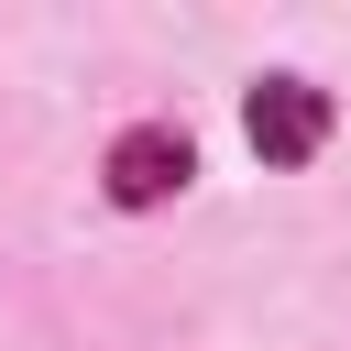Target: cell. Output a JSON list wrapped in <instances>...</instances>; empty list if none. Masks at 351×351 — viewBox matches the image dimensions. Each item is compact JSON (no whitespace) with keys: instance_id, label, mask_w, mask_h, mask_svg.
Instances as JSON below:
<instances>
[{"instance_id":"cell-1","label":"cell","mask_w":351,"mask_h":351,"mask_svg":"<svg viewBox=\"0 0 351 351\" xmlns=\"http://www.w3.org/2000/svg\"><path fill=\"white\" fill-rule=\"evenodd\" d=\"M241 132H252L263 165H307V154L329 143V88H307V77H263L252 110H241Z\"/></svg>"},{"instance_id":"cell-2","label":"cell","mask_w":351,"mask_h":351,"mask_svg":"<svg viewBox=\"0 0 351 351\" xmlns=\"http://www.w3.org/2000/svg\"><path fill=\"white\" fill-rule=\"evenodd\" d=\"M186 176H197L186 132H121V143H110V197H121V208H154V197H176Z\"/></svg>"}]
</instances>
